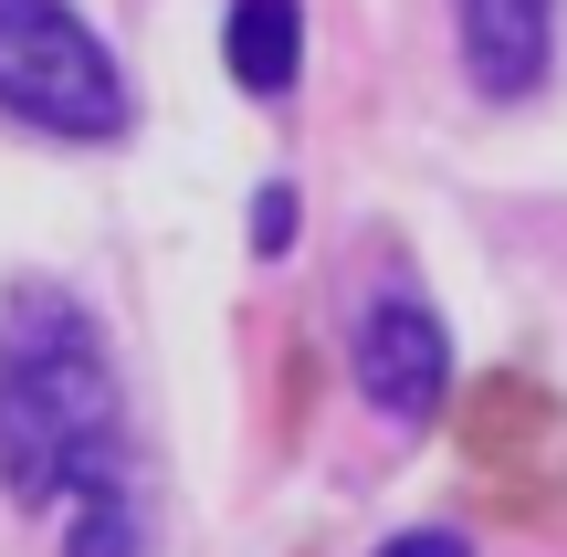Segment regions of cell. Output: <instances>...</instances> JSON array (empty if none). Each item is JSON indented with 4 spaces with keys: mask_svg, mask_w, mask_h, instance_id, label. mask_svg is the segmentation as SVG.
<instances>
[{
    "mask_svg": "<svg viewBox=\"0 0 567 557\" xmlns=\"http://www.w3.org/2000/svg\"><path fill=\"white\" fill-rule=\"evenodd\" d=\"M347 379H358L368 411L431 421V411H442V390H452V337H442V316H431L421 295H368L358 337H347Z\"/></svg>",
    "mask_w": 567,
    "mask_h": 557,
    "instance_id": "3957f363",
    "label": "cell"
},
{
    "mask_svg": "<svg viewBox=\"0 0 567 557\" xmlns=\"http://www.w3.org/2000/svg\"><path fill=\"white\" fill-rule=\"evenodd\" d=\"M452 42L484 105H526L557 63V0H452Z\"/></svg>",
    "mask_w": 567,
    "mask_h": 557,
    "instance_id": "277c9868",
    "label": "cell"
},
{
    "mask_svg": "<svg viewBox=\"0 0 567 557\" xmlns=\"http://www.w3.org/2000/svg\"><path fill=\"white\" fill-rule=\"evenodd\" d=\"M252 252H295V189H284V179H264V189H252Z\"/></svg>",
    "mask_w": 567,
    "mask_h": 557,
    "instance_id": "8992f818",
    "label": "cell"
},
{
    "mask_svg": "<svg viewBox=\"0 0 567 557\" xmlns=\"http://www.w3.org/2000/svg\"><path fill=\"white\" fill-rule=\"evenodd\" d=\"M0 116L95 147V137H126L137 95L74 0H0Z\"/></svg>",
    "mask_w": 567,
    "mask_h": 557,
    "instance_id": "7a4b0ae2",
    "label": "cell"
},
{
    "mask_svg": "<svg viewBox=\"0 0 567 557\" xmlns=\"http://www.w3.org/2000/svg\"><path fill=\"white\" fill-rule=\"evenodd\" d=\"M379 557H473V537H463V526H400Z\"/></svg>",
    "mask_w": 567,
    "mask_h": 557,
    "instance_id": "52a82bcc",
    "label": "cell"
},
{
    "mask_svg": "<svg viewBox=\"0 0 567 557\" xmlns=\"http://www.w3.org/2000/svg\"><path fill=\"white\" fill-rule=\"evenodd\" d=\"M221 63H231V84H243V95L284 105V95L305 84V0H231Z\"/></svg>",
    "mask_w": 567,
    "mask_h": 557,
    "instance_id": "5b68a950",
    "label": "cell"
},
{
    "mask_svg": "<svg viewBox=\"0 0 567 557\" xmlns=\"http://www.w3.org/2000/svg\"><path fill=\"white\" fill-rule=\"evenodd\" d=\"M0 484L11 505H63V557H147L126 390L105 327L63 285L21 274L0 295Z\"/></svg>",
    "mask_w": 567,
    "mask_h": 557,
    "instance_id": "6da1fadb",
    "label": "cell"
}]
</instances>
